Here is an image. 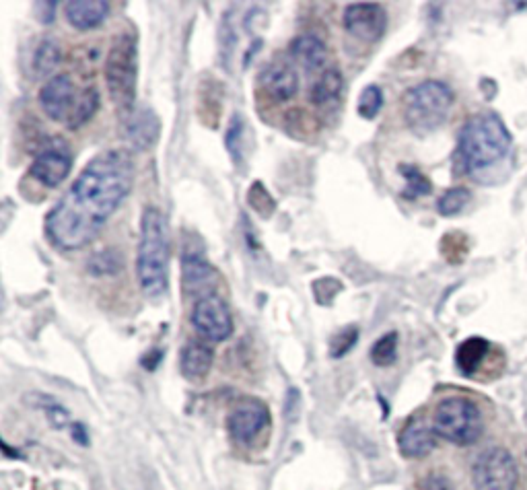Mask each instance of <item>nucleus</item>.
<instances>
[{
	"instance_id": "obj_1",
	"label": "nucleus",
	"mask_w": 527,
	"mask_h": 490,
	"mask_svg": "<svg viewBox=\"0 0 527 490\" xmlns=\"http://www.w3.org/2000/svg\"><path fill=\"white\" fill-rule=\"evenodd\" d=\"M132 184L130 153L122 149L99 153L46 215L48 239L64 252L85 248L128 198Z\"/></svg>"
},
{
	"instance_id": "obj_2",
	"label": "nucleus",
	"mask_w": 527,
	"mask_h": 490,
	"mask_svg": "<svg viewBox=\"0 0 527 490\" xmlns=\"http://www.w3.org/2000/svg\"><path fill=\"white\" fill-rule=\"evenodd\" d=\"M511 151V132L495 112H484L470 118L460 136L453 165L458 173L476 175L501 163Z\"/></svg>"
},
{
	"instance_id": "obj_3",
	"label": "nucleus",
	"mask_w": 527,
	"mask_h": 490,
	"mask_svg": "<svg viewBox=\"0 0 527 490\" xmlns=\"http://www.w3.org/2000/svg\"><path fill=\"white\" fill-rule=\"evenodd\" d=\"M169 227L157 206H147L140 219V241L136 256V274L143 293L157 299L169 289Z\"/></svg>"
},
{
	"instance_id": "obj_4",
	"label": "nucleus",
	"mask_w": 527,
	"mask_h": 490,
	"mask_svg": "<svg viewBox=\"0 0 527 490\" xmlns=\"http://www.w3.org/2000/svg\"><path fill=\"white\" fill-rule=\"evenodd\" d=\"M105 87L112 97V103L126 118L136 108V85H138V48L130 33H122L114 40L108 58H105Z\"/></svg>"
},
{
	"instance_id": "obj_5",
	"label": "nucleus",
	"mask_w": 527,
	"mask_h": 490,
	"mask_svg": "<svg viewBox=\"0 0 527 490\" xmlns=\"http://www.w3.org/2000/svg\"><path fill=\"white\" fill-rule=\"evenodd\" d=\"M455 95L441 81H423L404 95V122L416 136L439 130L453 108Z\"/></svg>"
},
{
	"instance_id": "obj_6",
	"label": "nucleus",
	"mask_w": 527,
	"mask_h": 490,
	"mask_svg": "<svg viewBox=\"0 0 527 490\" xmlns=\"http://www.w3.org/2000/svg\"><path fill=\"white\" fill-rule=\"evenodd\" d=\"M433 427L437 437L458 445H474L484 433V418L480 408L462 396H451L439 402L433 414Z\"/></svg>"
},
{
	"instance_id": "obj_7",
	"label": "nucleus",
	"mask_w": 527,
	"mask_h": 490,
	"mask_svg": "<svg viewBox=\"0 0 527 490\" xmlns=\"http://www.w3.org/2000/svg\"><path fill=\"white\" fill-rule=\"evenodd\" d=\"M476 490H517L519 470L513 455L503 447H490L478 455L472 468Z\"/></svg>"
},
{
	"instance_id": "obj_8",
	"label": "nucleus",
	"mask_w": 527,
	"mask_h": 490,
	"mask_svg": "<svg viewBox=\"0 0 527 490\" xmlns=\"http://www.w3.org/2000/svg\"><path fill=\"white\" fill-rule=\"evenodd\" d=\"M190 322L196 328V332L210 342H223L233 334L231 311L227 303L215 293L200 297L196 301Z\"/></svg>"
},
{
	"instance_id": "obj_9",
	"label": "nucleus",
	"mask_w": 527,
	"mask_h": 490,
	"mask_svg": "<svg viewBox=\"0 0 527 490\" xmlns=\"http://www.w3.org/2000/svg\"><path fill=\"white\" fill-rule=\"evenodd\" d=\"M83 91L70 75H54L40 91V105L46 116L54 122L66 124L75 116Z\"/></svg>"
},
{
	"instance_id": "obj_10",
	"label": "nucleus",
	"mask_w": 527,
	"mask_h": 490,
	"mask_svg": "<svg viewBox=\"0 0 527 490\" xmlns=\"http://www.w3.org/2000/svg\"><path fill=\"white\" fill-rule=\"evenodd\" d=\"M342 25L353 38L365 44H375L388 29V11L377 3H353L346 7Z\"/></svg>"
},
{
	"instance_id": "obj_11",
	"label": "nucleus",
	"mask_w": 527,
	"mask_h": 490,
	"mask_svg": "<svg viewBox=\"0 0 527 490\" xmlns=\"http://www.w3.org/2000/svg\"><path fill=\"white\" fill-rule=\"evenodd\" d=\"M70 169H73V153L68 151L62 140H56L35 155L29 175L44 188H58L66 180Z\"/></svg>"
},
{
	"instance_id": "obj_12",
	"label": "nucleus",
	"mask_w": 527,
	"mask_h": 490,
	"mask_svg": "<svg viewBox=\"0 0 527 490\" xmlns=\"http://www.w3.org/2000/svg\"><path fill=\"white\" fill-rule=\"evenodd\" d=\"M268 420H270V414H268L266 404L258 398H248L233 408L229 416V431L233 439L241 443H250L262 433Z\"/></svg>"
},
{
	"instance_id": "obj_13",
	"label": "nucleus",
	"mask_w": 527,
	"mask_h": 490,
	"mask_svg": "<svg viewBox=\"0 0 527 490\" xmlns=\"http://www.w3.org/2000/svg\"><path fill=\"white\" fill-rule=\"evenodd\" d=\"M258 83L262 91L276 103L291 101L299 93V75L289 62H268L262 66Z\"/></svg>"
},
{
	"instance_id": "obj_14",
	"label": "nucleus",
	"mask_w": 527,
	"mask_h": 490,
	"mask_svg": "<svg viewBox=\"0 0 527 490\" xmlns=\"http://www.w3.org/2000/svg\"><path fill=\"white\" fill-rule=\"evenodd\" d=\"M437 447V433L433 423L423 416H412L404 429L398 435V449L404 458H427V455Z\"/></svg>"
},
{
	"instance_id": "obj_15",
	"label": "nucleus",
	"mask_w": 527,
	"mask_h": 490,
	"mask_svg": "<svg viewBox=\"0 0 527 490\" xmlns=\"http://www.w3.org/2000/svg\"><path fill=\"white\" fill-rule=\"evenodd\" d=\"M122 130L126 143L134 151H147L159 140L161 120L151 108H134L122 118Z\"/></svg>"
},
{
	"instance_id": "obj_16",
	"label": "nucleus",
	"mask_w": 527,
	"mask_h": 490,
	"mask_svg": "<svg viewBox=\"0 0 527 490\" xmlns=\"http://www.w3.org/2000/svg\"><path fill=\"white\" fill-rule=\"evenodd\" d=\"M182 283L188 295H213L208 291L217 283V270L210 266L202 252L186 250L182 256Z\"/></svg>"
},
{
	"instance_id": "obj_17",
	"label": "nucleus",
	"mask_w": 527,
	"mask_h": 490,
	"mask_svg": "<svg viewBox=\"0 0 527 490\" xmlns=\"http://www.w3.org/2000/svg\"><path fill=\"white\" fill-rule=\"evenodd\" d=\"M289 56L309 75L324 73L328 64V48L315 35H299V38H295L289 46Z\"/></svg>"
},
{
	"instance_id": "obj_18",
	"label": "nucleus",
	"mask_w": 527,
	"mask_h": 490,
	"mask_svg": "<svg viewBox=\"0 0 527 490\" xmlns=\"http://www.w3.org/2000/svg\"><path fill=\"white\" fill-rule=\"evenodd\" d=\"M110 9V3H103V0H73V3H66L64 15L70 27L89 31L108 19Z\"/></svg>"
},
{
	"instance_id": "obj_19",
	"label": "nucleus",
	"mask_w": 527,
	"mask_h": 490,
	"mask_svg": "<svg viewBox=\"0 0 527 490\" xmlns=\"http://www.w3.org/2000/svg\"><path fill=\"white\" fill-rule=\"evenodd\" d=\"M213 361H215V353L213 348L202 344V342H190L184 350H182V375L192 381V383H202L210 369H213Z\"/></svg>"
},
{
	"instance_id": "obj_20",
	"label": "nucleus",
	"mask_w": 527,
	"mask_h": 490,
	"mask_svg": "<svg viewBox=\"0 0 527 490\" xmlns=\"http://www.w3.org/2000/svg\"><path fill=\"white\" fill-rule=\"evenodd\" d=\"M342 89H344L342 73L336 68H328L311 87V103L318 105V108H326V105H332L340 99Z\"/></svg>"
},
{
	"instance_id": "obj_21",
	"label": "nucleus",
	"mask_w": 527,
	"mask_h": 490,
	"mask_svg": "<svg viewBox=\"0 0 527 490\" xmlns=\"http://www.w3.org/2000/svg\"><path fill=\"white\" fill-rule=\"evenodd\" d=\"M488 340L480 338V336H472L468 340H464L458 346V353H455V365L464 373V375H474L480 365L484 363L486 355H488Z\"/></svg>"
},
{
	"instance_id": "obj_22",
	"label": "nucleus",
	"mask_w": 527,
	"mask_h": 490,
	"mask_svg": "<svg viewBox=\"0 0 527 490\" xmlns=\"http://www.w3.org/2000/svg\"><path fill=\"white\" fill-rule=\"evenodd\" d=\"M62 60V50L58 46L56 40L46 38L40 42V46L35 48L33 52V60H31V68H33V75L38 79H52L54 70L58 68Z\"/></svg>"
},
{
	"instance_id": "obj_23",
	"label": "nucleus",
	"mask_w": 527,
	"mask_h": 490,
	"mask_svg": "<svg viewBox=\"0 0 527 490\" xmlns=\"http://www.w3.org/2000/svg\"><path fill=\"white\" fill-rule=\"evenodd\" d=\"M398 169H400V175H402L404 182H406V186H404V190H402V196H404L406 200H416V198H420V196L431 194V190H433L431 180H429L427 175H425L423 171H420L416 165L402 163Z\"/></svg>"
},
{
	"instance_id": "obj_24",
	"label": "nucleus",
	"mask_w": 527,
	"mask_h": 490,
	"mask_svg": "<svg viewBox=\"0 0 527 490\" xmlns=\"http://www.w3.org/2000/svg\"><path fill=\"white\" fill-rule=\"evenodd\" d=\"M371 361L377 367H392L398 361V334L388 332L371 346Z\"/></svg>"
},
{
	"instance_id": "obj_25",
	"label": "nucleus",
	"mask_w": 527,
	"mask_h": 490,
	"mask_svg": "<svg viewBox=\"0 0 527 490\" xmlns=\"http://www.w3.org/2000/svg\"><path fill=\"white\" fill-rule=\"evenodd\" d=\"M472 194L468 188H451L437 200V210L441 217H455L470 204Z\"/></svg>"
},
{
	"instance_id": "obj_26",
	"label": "nucleus",
	"mask_w": 527,
	"mask_h": 490,
	"mask_svg": "<svg viewBox=\"0 0 527 490\" xmlns=\"http://www.w3.org/2000/svg\"><path fill=\"white\" fill-rule=\"evenodd\" d=\"M99 105H101V97H99V91L95 87H89L83 91L81 95V103H79V108L75 112V116L70 118L68 122V128L70 130H77L81 126H85L99 110Z\"/></svg>"
},
{
	"instance_id": "obj_27",
	"label": "nucleus",
	"mask_w": 527,
	"mask_h": 490,
	"mask_svg": "<svg viewBox=\"0 0 527 490\" xmlns=\"http://www.w3.org/2000/svg\"><path fill=\"white\" fill-rule=\"evenodd\" d=\"M124 268V258L116 250H103L89 260V272L93 276H112Z\"/></svg>"
},
{
	"instance_id": "obj_28",
	"label": "nucleus",
	"mask_w": 527,
	"mask_h": 490,
	"mask_svg": "<svg viewBox=\"0 0 527 490\" xmlns=\"http://www.w3.org/2000/svg\"><path fill=\"white\" fill-rule=\"evenodd\" d=\"M357 110H359V116L363 120H375L381 114V110H383V91H381L379 85H367L361 91Z\"/></svg>"
},
{
	"instance_id": "obj_29",
	"label": "nucleus",
	"mask_w": 527,
	"mask_h": 490,
	"mask_svg": "<svg viewBox=\"0 0 527 490\" xmlns=\"http://www.w3.org/2000/svg\"><path fill=\"white\" fill-rule=\"evenodd\" d=\"M248 204L254 213L262 219H270L276 210V200L270 196L262 182H254L248 190Z\"/></svg>"
},
{
	"instance_id": "obj_30",
	"label": "nucleus",
	"mask_w": 527,
	"mask_h": 490,
	"mask_svg": "<svg viewBox=\"0 0 527 490\" xmlns=\"http://www.w3.org/2000/svg\"><path fill=\"white\" fill-rule=\"evenodd\" d=\"M357 340H359V328L357 326L342 328L340 332H336L330 338V357L332 359H342L346 353H350V350L355 348Z\"/></svg>"
},
{
	"instance_id": "obj_31",
	"label": "nucleus",
	"mask_w": 527,
	"mask_h": 490,
	"mask_svg": "<svg viewBox=\"0 0 527 490\" xmlns=\"http://www.w3.org/2000/svg\"><path fill=\"white\" fill-rule=\"evenodd\" d=\"M243 132H245V122L239 114H235L229 122V130L225 136L227 151L235 163H239L243 159Z\"/></svg>"
},
{
	"instance_id": "obj_32",
	"label": "nucleus",
	"mask_w": 527,
	"mask_h": 490,
	"mask_svg": "<svg viewBox=\"0 0 527 490\" xmlns=\"http://www.w3.org/2000/svg\"><path fill=\"white\" fill-rule=\"evenodd\" d=\"M311 289H313V297L315 301H318V305L328 307L334 303L336 295L342 291V283L334 276H324L320 280H315Z\"/></svg>"
},
{
	"instance_id": "obj_33",
	"label": "nucleus",
	"mask_w": 527,
	"mask_h": 490,
	"mask_svg": "<svg viewBox=\"0 0 527 490\" xmlns=\"http://www.w3.org/2000/svg\"><path fill=\"white\" fill-rule=\"evenodd\" d=\"M219 50H221V58L223 62H227L233 56V48H235V31H233V23H229V15L223 17L221 21V29H219Z\"/></svg>"
},
{
	"instance_id": "obj_34",
	"label": "nucleus",
	"mask_w": 527,
	"mask_h": 490,
	"mask_svg": "<svg viewBox=\"0 0 527 490\" xmlns=\"http://www.w3.org/2000/svg\"><path fill=\"white\" fill-rule=\"evenodd\" d=\"M42 408L46 410V416L50 418V423H52L56 429H64V427L70 425V423H68V412H66L58 402H54V400H50V398H44Z\"/></svg>"
},
{
	"instance_id": "obj_35",
	"label": "nucleus",
	"mask_w": 527,
	"mask_h": 490,
	"mask_svg": "<svg viewBox=\"0 0 527 490\" xmlns=\"http://www.w3.org/2000/svg\"><path fill=\"white\" fill-rule=\"evenodd\" d=\"M420 490H455L453 482L443 474H431L425 478Z\"/></svg>"
},
{
	"instance_id": "obj_36",
	"label": "nucleus",
	"mask_w": 527,
	"mask_h": 490,
	"mask_svg": "<svg viewBox=\"0 0 527 490\" xmlns=\"http://www.w3.org/2000/svg\"><path fill=\"white\" fill-rule=\"evenodd\" d=\"M56 3H35L33 5V13L35 17H38L44 25L52 23L54 21V15H56Z\"/></svg>"
},
{
	"instance_id": "obj_37",
	"label": "nucleus",
	"mask_w": 527,
	"mask_h": 490,
	"mask_svg": "<svg viewBox=\"0 0 527 490\" xmlns=\"http://www.w3.org/2000/svg\"><path fill=\"white\" fill-rule=\"evenodd\" d=\"M70 433H73V439H75L79 445H89L87 429H85L81 423H73V425H70Z\"/></svg>"
},
{
	"instance_id": "obj_38",
	"label": "nucleus",
	"mask_w": 527,
	"mask_h": 490,
	"mask_svg": "<svg viewBox=\"0 0 527 490\" xmlns=\"http://www.w3.org/2000/svg\"><path fill=\"white\" fill-rule=\"evenodd\" d=\"M161 355H163L161 350H153L151 355H147V357L143 359V367H145V369H149V371H153V369L157 367V363L161 361Z\"/></svg>"
}]
</instances>
